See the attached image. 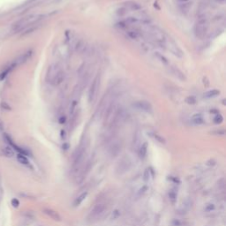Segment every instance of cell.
Returning a JSON list of instances; mask_svg holds the SVG:
<instances>
[{
	"instance_id": "11",
	"label": "cell",
	"mask_w": 226,
	"mask_h": 226,
	"mask_svg": "<svg viewBox=\"0 0 226 226\" xmlns=\"http://www.w3.org/2000/svg\"><path fill=\"white\" fill-rule=\"evenodd\" d=\"M165 44H167L168 45V49L170 50V51L174 54L175 56H177V57H179V58H182L183 57V52H182V51L180 50L179 48L178 47V45L172 42V41L170 40V42L166 40V42H165ZM164 44V45H165Z\"/></svg>"
},
{
	"instance_id": "1",
	"label": "cell",
	"mask_w": 226,
	"mask_h": 226,
	"mask_svg": "<svg viewBox=\"0 0 226 226\" xmlns=\"http://www.w3.org/2000/svg\"><path fill=\"white\" fill-rule=\"evenodd\" d=\"M42 18V15H36V14L29 15L27 17H24L20 19V20H18L17 22L13 25L12 29L16 32L23 30V29H27L30 26H34V24L38 22Z\"/></svg>"
},
{
	"instance_id": "8",
	"label": "cell",
	"mask_w": 226,
	"mask_h": 226,
	"mask_svg": "<svg viewBox=\"0 0 226 226\" xmlns=\"http://www.w3.org/2000/svg\"><path fill=\"white\" fill-rule=\"evenodd\" d=\"M122 148H123V145H122L121 140H113L109 145L108 149H107L109 157L110 158H115L117 157L121 153Z\"/></svg>"
},
{
	"instance_id": "17",
	"label": "cell",
	"mask_w": 226,
	"mask_h": 226,
	"mask_svg": "<svg viewBox=\"0 0 226 226\" xmlns=\"http://www.w3.org/2000/svg\"><path fill=\"white\" fill-rule=\"evenodd\" d=\"M125 7L128 10H131V11H139L141 9V6H140L138 3H135V2H133V1H129V2H126L125 3Z\"/></svg>"
},
{
	"instance_id": "35",
	"label": "cell",
	"mask_w": 226,
	"mask_h": 226,
	"mask_svg": "<svg viewBox=\"0 0 226 226\" xmlns=\"http://www.w3.org/2000/svg\"><path fill=\"white\" fill-rule=\"evenodd\" d=\"M10 70H11V68H8V69H6L5 72H3V73H0V81H3V80L6 78V76H7V74L9 73Z\"/></svg>"
},
{
	"instance_id": "5",
	"label": "cell",
	"mask_w": 226,
	"mask_h": 226,
	"mask_svg": "<svg viewBox=\"0 0 226 226\" xmlns=\"http://www.w3.org/2000/svg\"><path fill=\"white\" fill-rule=\"evenodd\" d=\"M208 29H209V22H208L207 19H205V18L200 19V20H198L194 26V34L197 38L203 39L205 37V35H207Z\"/></svg>"
},
{
	"instance_id": "33",
	"label": "cell",
	"mask_w": 226,
	"mask_h": 226,
	"mask_svg": "<svg viewBox=\"0 0 226 226\" xmlns=\"http://www.w3.org/2000/svg\"><path fill=\"white\" fill-rule=\"evenodd\" d=\"M147 190H148V187L146 186H142L141 188H140V190L138 192H137V195L139 196V197H140V196H142L144 193H145L146 192H147Z\"/></svg>"
},
{
	"instance_id": "15",
	"label": "cell",
	"mask_w": 226,
	"mask_h": 226,
	"mask_svg": "<svg viewBox=\"0 0 226 226\" xmlns=\"http://www.w3.org/2000/svg\"><path fill=\"white\" fill-rule=\"evenodd\" d=\"M191 123L193 126H201L204 124V117H203L202 114H201V113L194 114L191 117Z\"/></svg>"
},
{
	"instance_id": "28",
	"label": "cell",
	"mask_w": 226,
	"mask_h": 226,
	"mask_svg": "<svg viewBox=\"0 0 226 226\" xmlns=\"http://www.w3.org/2000/svg\"><path fill=\"white\" fill-rule=\"evenodd\" d=\"M173 74H175V76L176 77H178L179 79H180V80H185V76L183 75V73L180 72L179 70H178V69H176V68H172V72H171Z\"/></svg>"
},
{
	"instance_id": "37",
	"label": "cell",
	"mask_w": 226,
	"mask_h": 226,
	"mask_svg": "<svg viewBox=\"0 0 226 226\" xmlns=\"http://www.w3.org/2000/svg\"><path fill=\"white\" fill-rule=\"evenodd\" d=\"M12 205L14 208H18L19 205H20V202L18 201L17 199H13V200H12Z\"/></svg>"
},
{
	"instance_id": "20",
	"label": "cell",
	"mask_w": 226,
	"mask_h": 226,
	"mask_svg": "<svg viewBox=\"0 0 226 226\" xmlns=\"http://www.w3.org/2000/svg\"><path fill=\"white\" fill-rule=\"evenodd\" d=\"M133 145L134 147H140V130H136L133 134Z\"/></svg>"
},
{
	"instance_id": "23",
	"label": "cell",
	"mask_w": 226,
	"mask_h": 226,
	"mask_svg": "<svg viewBox=\"0 0 226 226\" xmlns=\"http://www.w3.org/2000/svg\"><path fill=\"white\" fill-rule=\"evenodd\" d=\"M126 34H127L128 37L133 39V40H138L140 36V34L139 32H137L136 30H129L126 32Z\"/></svg>"
},
{
	"instance_id": "39",
	"label": "cell",
	"mask_w": 226,
	"mask_h": 226,
	"mask_svg": "<svg viewBox=\"0 0 226 226\" xmlns=\"http://www.w3.org/2000/svg\"><path fill=\"white\" fill-rule=\"evenodd\" d=\"M179 2H180V3H186V2H188L189 0H178Z\"/></svg>"
},
{
	"instance_id": "19",
	"label": "cell",
	"mask_w": 226,
	"mask_h": 226,
	"mask_svg": "<svg viewBox=\"0 0 226 226\" xmlns=\"http://www.w3.org/2000/svg\"><path fill=\"white\" fill-rule=\"evenodd\" d=\"M2 153L6 157H12L14 156V150H13V148H12V147H10V146L4 147L2 148Z\"/></svg>"
},
{
	"instance_id": "14",
	"label": "cell",
	"mask_w": 226,
	"mask_h": 226,
	"mask_svg": "<svg viewBox=\"0 0 226 226\" xmlns=\"http://www.w3.org/2000/svg\"><path fill=\"white\" fill-rule=\"evenodd\" d=\"M32 53L33 52H32L31 51H27V52L23 53L22 55H20V56L15 60V62H14V64H13V66L19 65V64L25 63V62H26L27 60H29V58L32 56Z\"/></svg>"
},
{
	"instance_id": "25",
	"label": "cell",
	"mask_w": 226,
	"mask_h": 226,
	"mask_svg": "<svg viewBox=\"0 0 226 226\" xmlns=\"http://www.w3.org/2000/svg\"><path fill=\"white\" fill-rule=\"evenodd\" d=\"M17 160L20 162L21 164H24V165H28L29 163L28 158L25 157V155H22V154H19V155H18Z\"/></svg>"
},
{
	"instance_id": "10",
	"label": "cell",
	"mask_w": 226,
	"mask_h": 226,
	"mask_svg": "<svg viewBox=\"0 0 226 226\" xmlns=\"http://www.w3.org/2000/svg\"><path fill=\"white\" fill-rule=\"evenodd\" d=\"M133 107L136 108L137 110L148 112V113H150L152 111V106L148 102H146V101H138L133 104Z\"/></svg>"
},
{
	"instance_id": "24",
	"label": "cell",
	"mask_w": 226,
	"mask_h": 226,
	"mask_svg": "<svg viewBox=\"0 0 226 226\" xmlns=\"http://www.w3.org/2000/svg\"><path fill=\"white\" fill-rule=\"evenodd\" d=\"M149 135H150L151 137L155 140L156 141H157V142L162 143V144H164V143H165V140H164V138H162L160 134H158V133H149Z\"/></svg>"
},
{
	"instance_id": "30",
	"label": "cell",
	"mask_w": 226,
	"mask_h": 226,
	"mask_svg": "<svg viewBox=\"0 0 226 226\" xmlns=\"http://www.w3.org/2000/svg\"><path fill=\"white\" fill-rule=\"evenodd\" d=\"M157 58H158V59H160V61L162 62V64H169V62H168V60H167V58H165V57H163L162 55H161L160 53H158L157 52Z\"/></svg>"
},
{
	"instance_id": "2",
	"label": "cell",
	"mask_w": 226,
	"mask_h": 226,
	"mask_svg": "<svg viewBox=\"0 0 226 226\" xmlns=\"http://www.w3.org/2000/svg\"><path fill=\"white\" fill-rule=\"evenodd\" d=\"M86 151H87V147L85 145H81L73 154L72 168L75 172H77L82 167V163L84 162V158L86 156Z\"/></svg>"
},
{
	"instance_id": "7",
	"label": "cell",
	"mask_w": 226,
	"mask_h": 226,
	"mask_svg": "<svg viewBox=\"0 0 226 226\" xmlns=\"http://www.w3.org/2000/svg\"><path fill=\"white\" fill-rule=\"evenodd\" d=\"M132 166V162L129 159V157H124L120 159V161L117 164L116 173L117 175H123L127 172Z\"/></svg>"
},
{
	"instance_id": "38",
	"label": "cell",
	"mask_w": 226,
	"mask_h": 226,
	"mask_svg": "<svg viewBox=\"0 0 226 226\" xmlns=\"http://www.w3.org/2000/svg\"><path fill=\"white\" fill-rule=\"evenodd\" d=\"M64 121H65V117H62L60 119H59V122L61 123V124H63V123H64Z\"/></svg>"
},
{
	"instance_id": "29",
	"label": "cell",
	"mask_w": 226,
	"mask_h": 226,
	"mask_svg": "<svg viewBox=\"0 0 226 226\" xmlns=\"http://www.w3.org/2000/svg\"><path fill=\"white\" fill-rule=\"evenodd\" d=\"M190 7H191V4L190 3H188V2H186V3H182V5L180 6V9H181V11H185V12H187L189 9H190Z\"/></svg>"
},
{
	"instance_id": "18",
	"label": "cell",
	"mask_w": 226,
	"mask_h": 226,
	"mask_svg": "<svg viewBox=\"0 0 226 226\" xmlns=\"http://www.w3.org/2000/svg\"><path fill=\"white\" fill-rule=\"evenodd\" d=\"M147 153H148V143L144 142L142 144H140L139 147V149H138V154H139V157L140 159H144L147 156Z\"/></svg>"
},
{
	"instance_id": "21",
	"label": "cell",
	"mask_w": 226,
	"mask_h": 226,
	"mask_svg": "<svg viewBox=\"0 0 226 226\" xmlns=\"http://www.w3.org/2000/svg\"><path fill=\"white\" fill-rule=\"evenodd\" d=\"M87 192L82 193L80 196H78V197L75 199V201H74V202H73V206H74V207L80 206L81 203H82V202L87 198Z\"/></svg>"
},
{
	"instance_id": "31",
	"label": "cell",
	"mask_w": 226,
	"mask_h": 226,
	"mask_svg": "<svg viewBox=\"0 0 226 226\" xmlns=\"http://www.w3.org/2000/svg\"><path fill=\"white\" fill-rule=\"evenodd\" d=\"M169 198L171 200V202L172 203H175L176 200H177V193L174 191H171L169 193Z\"/></svg>"
},
{
	"instance_id": "12",
	"label": "cell",
	"mask_w": 226,
	"mask_h": 226,
	"mask_svg": "<svg viewBox=\"0 0 226 226\" xmlns=\"http://www.w3.org/2000/svg\"><path fill=\"white\" fill-rule=\"evenodd\" d=\"M192 208V201L190 199H188V198H186L185 199L181 204L179 205V209H178V211H179V213L180 214H186Z\"/></svg>"
},
{
	"instance_id": "22",
	"label": "cell",
	"mask_w": 226,
	"mask_h": 226,
	"mask_svg": "<svg viewBox=\"0 0 226 226\" xmlns=\"http://www.w3.org/2000/svg\"><path fill=\"white\" fill-rule=\"evenodd\" d=\"M219 94H220L219 90H217V89H212V90L207 91L206 93L204 94V97L205 98H213V97H215V96L219 95Z\"/></svg>"
},
{
	"instance_id": "3",
	"label": "cell",
	"mask_w": 226,
	"mask_h": 226,
	"mask_svg": "<svg viewBox=\"0 0 226 226\" xmlns=\"http://www.w3.org/2000/svg\"><path fill=\"white\" fill-rule=\"evenodd\" d=\"M105 211H106V204L102 202L97 203L96 205H95L93 209L89 212L87 220L89 223H95L103 217Z\"/></svg>"
},
{
	"instance_id": "16",
	"label": "cell",
	"mask_w": 226,
	"mask_h": 226,
	"mask_svg": "<svg viewBox=\"0 0 226 226\" xmlns=\"http://www.w3.org/2000/svg\"><path fill=\"white\" fill-rule=\"evenodd\" d=\"M43 212L47 215H49L51 219L55 221H60L61 220V216H60V215L58 214V212L56 211V210H53L51 209H43Z\"/></svg>"
},
{
	"instance_id": "36",
	"label": "cell",
	"mask_w": 226,
	"mask_h": 226,
	"mask_svg": "<svg viewBox=\"0 0 226 226\" xmlns=\"http://www.w3.org/2000/svg\"><path fill=\"white\" fill-rule=\"evenodd\" d=\"M143 177H144V178H143V179H144V181H146V182L149 180V177H150V176H149V170H148V169H146L145 170Z\"/></svg>"
},
{
	"instance_id": "13",
	"label": "cell",
	"mask_w": 226,
	"mask_h": 226,
	"mask_svg": "<svg viewBox=\"0 0 226 226\" xmlns=\"http://www.w3.org/2000/svg\"><path fill=\"white\" fill-rule=\"evenodd\" d=\"M64 79H65V73L61 69L54 77V79L51 81V84L53 86H59L60 84H62L64 82Z\"/></svg>"
},
{
	"instance_id": "32",
	"label": "cell",
	"mask_w": 226,
	"mask_h": 226,
	"mask_svg": "<svg viewBox=\"0 0 226 226\" xmlns=\"http://www.w3.org/2000/svg\"><path fill=\"white\" fill-rule=\"evenodd\" d=\"M223 120H224V118H223L222 115H220L219 113L216 114V115L214 117V119H213V121H214V123H215V124H221V123L223 122Z\"/></svg>"
},
{
	"instance_id": "26",
	"label": "cell",
	"mask_w": 226,
	"mask_h": 226,
	"mask_svg": "<svg viewBox=\"0 0 226 226\" xmlns=\"http://www.w3.org/2000/svg\"><path fill=\"white\" fill-rule=\"evenodd\" d=\"M215 207V204L213 203H208L205 207H204V211L207 212V213H210L212 211H214Z\"/></svg>"
},
{
	"instance_id": "9",
	"label": "cell",
	"mask_w": 226,
	"mask_h": 226,
	"mask_svg": "<svg viewBox=\"0 0 226 226\" xmlns=\"http://www.w3.org/2000/svg\"><path fill=\"white\" fill-rule=\"evenodd\" d=\"M60 70H61V68L59 67V65L58 64H53L51 65H50L49 68H48V72H47L46 81L48 82H50V83H51L54 77L56 76V74L58 73Z\"/></svg>"
},
{
	"instance_id": "27",
	"label": "cell",
	"mask_w": 226,
	"mask_h": 226,
	"mask_svg": "<svg viewBox=\"0 0 226 226\" xmlns=\"http://www.w3.org/2000/svg\"><path fill=\"white\" fill-rule=\"evenodd\" d=\"M185 101H186V103L187 104H191V105L195 104L197 103L196 98H195L193 95H189V96H187Z\"/></svg>"
},
{
	"instance_id": "6",
	"label": "cell",
	"mask_w": 226,
	"mask_h": 226,
	"mask_svg": "<svg viewBox=\"0 0 226 226\" xmlns=\"http://www.w3.org/2000/svg\"><path fill=\"white\" fill-rule=\"evenodd\" d=\"M99 86H100V75H96L92 81V83L90 84V87L88 88V92H87V100L89 104H92L96 98V95H97V91H98Z\"/></svg>"
},
{
	"instance_id": "40",
	"label": "cell",
	"mask_w": 226,
	"mask_h": 226,
	"mask_svg": "<svg viewBox=\"0 0 226 226\" xmlns=\"http://www.w3.org/2000/svg\"><path fill=\"white\" fill-rule=\"evenodd\" d=\"M64 0H55V3H61V2H63Z\"/></svg>"
},
{
	"instance_id": "34",
	"label": "cell",
	"mask_w": 226,
	"mask_h": 226,
	"mask_svg": "<svg viewBox=\"0 0 226 226\" xmlns=\"http://www.w3.org/2000/svg\"><path fill=\"white\" fill-rule=\"evenodd\" d=\"M117 14L119 15V16H124L126 12H127V9L124 6V7H121V8H119L117 11Z\"/></svg>"
},
{
	"instance_id": "4",
	"label": "cell",
	"mask_w": 226,
	"mask_h": 226,
	"mask_svg": "<svg viewBox=\"0 0 226 226\" xmlns=\"http://www.w3.org/2000/svg\"><path fill=\"white\" fill-rule=\"evenodd\" d=\"M147 26L148 27H147L146 31H147V34L148 35V36L151 37L158 44H163L164 45L167 39H166V36L162 30H160L157 27H153L150 25H147Z\"/></svg>"
}]
</instances>
